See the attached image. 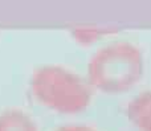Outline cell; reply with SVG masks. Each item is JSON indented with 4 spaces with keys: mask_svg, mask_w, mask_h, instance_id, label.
<instances>
[{
    "mask_svg": "<svg viewBox=\"0 0 151 131\" xmlns=\"http://www.w3.org/2000/svg\"><path fill=\"white\" fill-rule=\"evenodd\" d=\"M145 72L141 49L130 41L99 48L88 65V84L104 93H122L139 82Z\"/></svg>",
    "mask_w": 151,
    "mask_h": 131,
    "instance_id": "cell-1",
    "label": "cell"
},
{
    "mask_svg": "<svg viewBox=\"0 0 151 131\" xmlns=\"http://www.w3.org/2000/svg\"><path fill=\"white\" fill-rule=\"evenodd\" d=\"M35 95L47 107L63 114H77L91 102L88 81L70 69L58 65L42 66L32 79Z\"/></svg>",
    "mask_w": 151,
    "mask_h": 131,
    "instance_id": "cell-2",
    "label": "cell"
},
{
    "mask_svg": "<svg viewBox=\"0 0 151 131\" xmlns=\"http://www.w3.org/2000/svg\"><path fill=\"white\" fill-rule=\"evenodd\" d=\"M127 118L138 131H151V90L139 93L129 102Z\"/></svg>",
    "mask_w": 151,
    "mask_h": 131,
    "instance_id": "cell-3",
    "label": "cell"
},
{
    "mask_svg": "<svg viewBox=\"0 0 151 131\" xmlns=\"http://www.w3.org/2000/svg\"><path fill=\"white\" fill-rule=\"evenodd\" d=\"M0 131H37V127L25 114L11 111L0 118Z\"/></svg>",
    "mask_w": 151,
    "mask_h": 131,
    "instance_id": "cell-4",
    "label": "cell"
},
{
    "mask_svg": "<svg viewBox=\"0 0 151 131\" xmlns=\"http://www.w3.org/2000/svg\"><path fill=\"white\" fill-rule=\"evenodd\" d=\"M109 29H102L97 28V26H85V28H76L73 29V36L81 44H90L94 42L97 39L102 36V34L107 33Z\"/></svg>",
    "mask_w": 151,
    "mask_h": 131,
    "instance_id": "cell-5",
    "label": "cell"
},
{
    "mask_svg": "<svg viewBox=\"0 0 151 131\" xmlns=\"http://www.w3.org/2000/svg\"><path fill=\"white\" fill-rule=\"evenodd\" d=\"M56 131H97V130L90 126H85V125H68V126L60 127Z\"/></svg>",
    "mask_w": 151,
    "mask_h": 131,
    "instance_id": "cell-6",
    "label": "cell"
}]
</instances>
